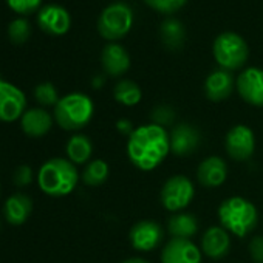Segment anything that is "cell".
<instances>
[{
	"label": "cell",
	"instance_id": "obj_32",
	"mask_svg": "<svg viewBox=\"0 0 263 263\" xmlns=\"http://www.w3.org/2000/svg\"><path fill=\"white\" fill-rule=\"evenodd\" d=\"M249 252L255 263H263V237H254L251 240Z\"/></svg>",
	"mask_w": 263,
	"mask_h": 263
},
{
	"label": "cell",
	"instance_id": "obj_26",
	"mask_svg": "<svg viewBox=\"0 0 263 263\" xmlns=\"http://www.w3.org/2000/svg\"><path fill=\"white\" fill-rule=\"evenodd\" d=\"M34 98L44 107L56 105L59 102L58 90H56V87L51 82H42V84H39L34 88Z\"/></svg>",
	"mask_w": 263,
	"mask_h": 263
},
{
	"label": "cell",
	"instance_id": "obj_31",
	"mask_svg": "<svg viewBox=\"0 0 263 263\" xmlns=\"http://www.w3.org/2000/svg\"><path fill=\"white\" fill-rule=\"evenodd\" d=\"M33 181V169L27 164H22L16 169L14 172V183L16 186L19 187H24V186H28L31 184Z\"/></svg>",
	"mask_w": 263,
	"mask_h": 263
},
{
	"label": "cell",
	"instance_id": "obj_23",
	"mask_svg": "<svg viewBox=\"0 0 263 263\" xmlns=\"http://www.w3.org/2000/svg\"><path fill=\"white\" fill-rule=\"evenodd\" d=\"M113 96L119 104L132 107L141 101V88L134 81H119L113 90Z\"/></svg>",
	"mask_w": 263,
	"mask_h": 263
},
{
	"label": "cell",
	"instance_id": "obj_30",
	"mask_svg": "<svg viewBox=\"0 0 263 263\" xmlns=\"http://www.w3.org/2000/svg\"><path fill=\"white\" fill-rule=\"evenodd\" d=\"M174 116H175L174 115V110L171 107H167V105H160L152 113V118L155 119V124H158L161 127L166 125V124H172Z\"/></svg>",
	"mask_w": 263,
	"mask_h": 263
},
{
	"label": "cell",
	"instance_id": "obj_5",
	"mask_svg": "<svg viewBox=\"0 0 263 263\" xmlns=\"http://www.w3.org/2000/svg\"><path fill=\"white\" fill-rule=\"evenodd\" d=\"M214 56L223 70H237L245 65L249 56V48L243 37L232 31L221 33L214 42Z\"/></svg>",
	"mask_w": 263,
	"mask_h": 263
},
{
	"label": "cell",
	"instance_id": "obj_34",
	"mask_svg": "<svg viewBox=\"0 0 263 263\" xmlns=\"http://www.w3.org/2000/svg\"><path fill=\"white\" fill-rule=\"evenodd\" d=\"M122 263H149L147 260H144V258H138V257H135V258H128V260H125V261H122Z\"/></svg>",
	"mask_w": 263,
	"mask_h": 263
},
{
	"label": "cell",
	"instance_id": "obj_2",
	"mask_svg": "<svg viewBox=\"0 0 263 263\" xmlns=\"http://www.w3.org/2000/svg\"><path fill=\"white\" fill-rule=\"evenodd\" d=\"M79 174L76 166L65 158H51L42 164L37 174V183L42 192L50 197H65L78 184Z\"/></svg>",
	"mask_w": 263,
	"mask_h": 263
},
{
	"label": "cell",
	"instance_id": "obj_12",
	"mask_svg": "<svg viewBox=\"0 0 263 263\" xmlns=\"http://www.w3.org/2000/svg\"><path fill=\"white\" fill-rule=\"evenodd\" d=\"M161 240H163V228L152 220L138 221L130 231L132 246L143 252L155 249L161 243Z\"/></svg>",
	"mask_w": 263,
	"mask_h": 263
},
{
	"label": "cell",
	"instance_id": "obj_18",
	"mask_svg": "<svg viewBox=\"0 0 263 263\" xmlns=\"http://www.w3.org/2000/svg\"><path fill=\"white\" fill-rule=\"evenodd\" d=\"M33 212V201L27 194H14L11 195L4 206L5 220L13 226L24 224Z\"/></svg>",
	"mask_w": 263,
	"mask_h": 263
},
{
	"label": "cell",
	"instance_id": "obj_10",
	"mask_svg": "<svg viewBox=\"0 0 263 263\" xmlns=\"http://www.w3.org/2000/svg\"><path fill=\"white\" fill-rule=\"evenodd\" d=\"M237 90L248 104L263 107V70L251 67L240 73L237 78Z\"/></svg>",
	"mask_w": 263,
	"mask_h": 263
},
{
	"label": "cell",
	"instance_id": "obj_24",
	"mask_svg": "<svg viewBox=\"0 0 263 263\" xmlns=\"http://www.w3.org/2000/svg\"><path fill=\"white\" fill-rule=\"evenodd\" d=\"M184 37H186V33H184L183 24H180L178 21H174V19H167L166 22H163L161 39L169 48H174V50L180 48L184 42Z\"/></svg>",
	"mask_w": 263,
	"mask_h": 263
},
{
	"label": "cell",
	"instance_id": "obj_29",
	"mask_svg": "<svg viewBox=\"0 0 263 263\" xmlns=\"http://www.w3.org/2000/svg\"><path fill=\"white\" fill-rule=\"evenodd\" d=\"M7 4L13 11L19 14H30L41 7L42 0H7Z\"/></svg>",
	"mask_w": 263,
	"mask_h": 263
},
{
	"label": "cell",
	"instance_id": "obj_7",
	"mask_svg": "<svg viewBox=\"0 0 263 263\" xmlns=\"http://www.w3.org/2000/svg\"><path fill=\"white\" fill-rule=\"evenodd\" d=\"M195 195L192 181L184 175L171 177L161 191V203L171 212H178L187 208Z\"/></svg>",
	"mask_w": 263,
	"mask_h": 263
},
{
	"label": "cell",
	"instance_id": "obj_17",
	"mask_svg": "<svg viewBox=\"0 0 263 263\" xmlns=\"http://www.w3.org/2000/svg\"><path fill=\"white\" fill-rule=\"evenodd\" d=\"M198 181L204 187H218L224 183L228 177L226 163L220 157H209L206 158L197 172Z\"/></svg>",
	"mask_w": 263,
	"mask_h": 263
},
{
	"label": "cell",
	"instance_id": "obj_11",
	"mask_svg": "<svg viewBox=\"0 0 263 263\" xmlns=\"http://www.w3.org/2000/svg\"><path fill=\"white\" fill-rule=\"evenodd\" d=\"M163 263H201V252L189 238H177L167 241L161 254Z\"/></svg>",
	"mask_w": 263,
	"mask_h": 263
},
{
	"label": "cell",
	"instance_id": "obj_1",
	"mask_svg": "<svg viewBox=\"0 0 263 263\" xmlns=\"http://www.w3.org/2000/svg\"><path fill=\"white\" fill-rule=\"evenodd\" d=\"M171 152V138L164 127L147 124L135 128L127 143L130 161L141 171H154Z\"/></svg>",
	"mask_w": 263,
	"mask_h": 263
},
{
	"label": "cell",
	"instance_id": "obj_15",
	"mask_svg": "<svg viewBox=\"0 0 263 263\" xmlns=\"http://www.w3.org/2000/svg\"><path fill=\"white\" fill-rule=\"evenodd\" d=\"M53 118L44 108H30L21 118V127L24 134L31 138H42L51 130Z\"/></svg>",
	"mask_w": 263,
	"mask_h": 263
},
{
	"label": "cell",
	"instance_id": "obj_3",
	"mask_svg": "<svg viewBox=\"0 0 263 263\" xmlns=\"http://www.w3.org/2000/svg\"><path fill=\"white\" fill-rule=\"evenodd\" d=\"M218 218L221 228H224L228 232H232L237 237H245L255 228L258 221V212L246 198L231 197L220 204Z\"/></svg>",
	"mask_w": 263,
	"mask_h": 263
},
{
	"label": "cell",
	"instance_id": "obj_19",
	"mask_svg": "<svg viewBox=\"0 0 263 263\" xmlns=\"http://www.w3.org/2000/svg\"><path fill=\"white\" fill-rule=\"evenodd\" d=\"M204 90H206V96L214 101V102H220L223 99H226L232 90H234V78L228 70H215L212 71L204 84Z\"/></svg>",
	"mask_w": 263,
	"mask_h": 263
},
{
	"label": "cell",
	"instance_id": "obj_27",
	"mask_svg": "<svg viewBox=\"0 0 263 263\" xmlns=\"http://www.w3.org/2000/svg\"><path fill=\"white\" fill-rule=\"evenodd\" d=\"M30 33H31V28H30L28 21H25V19H16L8 27L10 39H11V42L17 44V45L27 42V39L30 37Z\"/></svg>",
	"mask_w": 263,
	"mask_h": 263
},
{
	"label": "cell",
	"instance_id": "obj_28",
	"mask_svg": "<svg viewBox=\"0 0 263 263\" xmlns=\"http://www.w3.org/2000/svg\"><path fill=\"white\" fill-rule=\"evenodd\" d=\"M144 2L160 13H174L180 10L187 0H144Z\"/></svg>",
	"mask_w": 263,
	"mask_h": 263
},
{
	"label": "cell",
	"instance_id": "obj_6",
	"mask_svg": "<svg viewBox=\"0 0 263 263\" xmlns=\"http://www.w3.org/2000/svg\"><path fill=\"white\" fill-rule=\"evenodd\" d=\"M134 24V13L132 8L122 2L108 5L98 21L99 34L108 41H115L124 37Z\"/></svg>",
	"mask_w": 263,
	"mask_h": 263
},
{
	"label": "cell",
	"instance_id": "obj_22",
	"mask_svg": "<svg viewBox=\"0 0 263 263\" xmlns=\"http://www.w3.org/2000/svg\"><path fill=\"white\" fill-rule=\"evenodd\" d=\"M93 154V144L85 135H74L67 143V155L68 160L76 164H84L90 160Z\"/></svg>",
	"mask_w": 263,
	"mask_h": 263
},
{
	"label": "cell",
	"instance_id": "obj_33",
	"mask_svg": "<svg viewBox=\"0 0 263 263\" xmlns=\"http://www.w3.org/2000/svg\"><path fill=\"white\" fill-rule=\"evenodd\" d=\"M118 128L121 130V132H130V122L128 121H125V119H122V121H119L118 122Z\"/></svg>",
	"mask_w": 263,
	"mask_h": 263
},
{
	"label": "cell",
	"instance_id": "obj_25",
	"mask_svg": "<svg viewBox=\"0 0 263 263\" xmlns=\"http://www.w3.org/2000/svg\"><path fill=\"white\" fill-rule=\"evenodd\" d=\"M107 177H108V164L102 160L90 161L82 172V181L91 187L101 186L107 180Z\"/></svg>",
	"mask_w": 263,
	"mask_h": 263
},
{
	"label": "cell",
	"instance_id": "obj_13",
	"mask_svg": "<svg viewBox=\"0 0 263 263\" xmlns=\"http://www.w3.org/2000/svg\"><path fill=\"white\" fill-rule=\"evenodd\" d=\"M37 22L45 33L53 36H62L70 30L71 17L68 11L61 5H45L39 11Z\"/></svg>",
	"mask_w": 263,
	"mask_h": 263
},
{
	"label": "cell",
	"instance_id": "obj_21",
	"mask_svg": "<svg viewBox=\"0 0 263 263\" xmlns=\"http://www.w3.org/2000/svg\"><path fill=\"white\" fill-rule=\"evenodd\" d=\"M198 231V221L192 214L180 212L169 218V232L177 238H191Z\"/></svg>",
	"mask_w": 263,
	"mask_h": 263
},
{
	"label": "cell",
	"instance_id": "obj_8",
	"mask_svg": "<svg viewBox=\"0 0 263 263\" xmlns=\"http://www.w3.org/2000/svg\"><path fill=\"white\" fill-rule=\"evenodd\" d=\"M27 98L21 88L0 79V121L14 122L25 113Z\"/></svg>",
	"mask_w": 263,
	"mask_h": 263
},
{
	"label": "cell",
	"instance_id": "obj_9",
	"mask_svg": "<svg viewBox=\"0 0 263 263\" xmlns=\"http://www.w3.org/2000/svg\"><path fill=\"white\" fill-rule=\"evenodd\" d=\"M226 151L235 161H246L252 157L255 149V138L252 130L243 124L234 125L226 135Z\"/></svg>",
	"mask_w": 263,
	"mask_h": 263
},
{
	"label": "cell",
	"instance_id": "obj_14",
	"mask_svg": "<svg viewBox=\"0 0 263 263\" xmlns=\"http://www.w3.org/2000/svg\"><path fill=\"white\" fill-rule=\"evenodd\" d=\"M169 138H171V151L178 157H186V155L194 154L200 144L198 132L192 125H187V124L177 125L172 130Z\"/></svg>",
	"mask_w": 263,
	"mask_h": 263
},
{
	"label": "cell",
	"instance_id": "obj_4",
	"mask_svg": "<svg viewBox=\"0 0 263 263\" xmlns=\"http://www.w3.org/2000/svg\"><path fill=\"white\" fill-rule=\"evenodd\" d=\"M93 111V102L87 95L70 93L54 105V119L64 130H79L90 122Z\"/></svg>",
	"mask_w": 263,
	"mask_h": 263
},
{
	"label": "cell",
	"instance_id": "obj_20",
	"mask_svg": "<svg viewBox=\"0 0 263 263\" xmlns=\"http://www.w3.org/2000/svg\"><path fill=\"white\" fill-rule=\"evenodd\" d=\"M101 62H102L104 70L110 76H121L130 67L128 53L118 44H110L102 50Z\"/></svg>",
	"mask_w": 263,
	"mask_h": 263
},
{
	"label": "cell",
	"instance_id": "obj_16",
	"mask_svg": "<svg viewBox=\"0 0 263 263\" xmlns=\"http://www.w3.org/2000/svg\"><path fill=\"white\" fill-rule=\"evenodd\" d=\"M231 248V238L224 228L212 226L201 238V249L211 258H223Z\"/></svg>",
	"mask_w": 263,
	"mask_h": 263
}]
</instances>
